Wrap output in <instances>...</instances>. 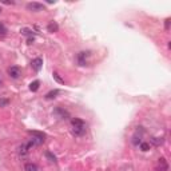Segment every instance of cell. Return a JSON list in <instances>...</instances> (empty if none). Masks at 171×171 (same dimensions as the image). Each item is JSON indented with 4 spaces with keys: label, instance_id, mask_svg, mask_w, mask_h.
Masks as SVG:
<instances>
[{
    "label": "cell",
    "instance_id": "cell-20",
    "mask_svg": "<svg viewBox=\"0 0 171 171\" xmlns=\"http://www.w3.org/2000/svg\"><path fill=\"white\" fill-rule=\"evenodd\" d=\"M134 144H140L142 143V140H140V136L138 138V136H134V140H132Z\"/></svg>",
    "mask_w": 171,
    "mask_h": 171
},
{
    "label": "cell",
    "instance_id": "cell-11",
    "mask_svg": "<svg viewBox=\"0 0 171 171\" xmlns=\"http://www.w3.org/2000/svg\"><path fill=\"white\" fill-rule=\"evenodd\" d=\"M39 87H40V82H39V80H35V82H32L31 84H29V91L36 92L39 90Z\"/></svg>",
    "mask_w": 171,
    "mask_h": 171
},
{
    "label": "cell",
    "instance_id": "cell-5",
    "mask_svg": "<svg viewBox=\"0 0 171 171\" xmlns=\"http://www.w3.org/2000/svg\"><path fill=\"white\" fill-rule=\"evenodd\" d=\"M54 115H56L59 119H67V118H70V114H68V111H66L64 108L62 107H56L54 110Z\"/></svg>",
    "mask_w": 171,
    "mask_h": 171
},
{
    "label": "cell",
    "instance_id": "cell-13",
    "mask_svg": "<svg viewBox=\"0 0 171 171\" xmlns=\"http://www.w3.org/2000/svg\"><path fill=\"white\" fill-rule=\"evenodd\" d=\"M46 158H47L50 162H54V163H56V156H55L51 151H46Z\"/></svg>",
    "mask_w": 171,
    "mask_h": 171
},
{
    "label": "cell",
    "instance_id": "cell-22",
    "mask_svg": "<svg viewBox=\"0 0 171 171\" xmlns=\"http://www.w3.org/2000/svg\"><path fill=\"white\" fill-rule=\"evenodd\" d=\"M20 32H23V34H24V35H32V32L29 31V29H27V28L22 29V31H20Z\"/></svg>",
    "mask_w": 171,
    "mask_h": 171
},
{
    "label": "cell",
    "instance_id": "cell-14",
    "mask_svg": "<svg viewBox=\"0 0 171 171\" xmlns=\"http://www.w3.org/2000/svg\"><path fill=\"white\" fill-rule=\"evenodd\" d=\"M28 134L32 136H36V138H43V139H46V134L39 132V131H28Z\"/></svg>",
    "mask_w": 171,
    "mask_h": 171
},
{
    "label": "cell",
    "instance_id": "cell-10",
    "mask_svg": "<svg viewBox=\"0 0 171 171\" xmlns=\"http://www.w3.org/2000/svg\"><path fill=\"white\" fill-rule=\"evenodd\" d=\"M59 94H60V91H59V90H52V91H50L47 95H46V99H55L57 95H59Z\"/></svg>",
    "mask_w": 171,
    "mask_h": 171
},
{
    "label": "cell",
    "instance_id": "cell-25",
    "mask_svg": "<svg viewBox=\"0 0 171 171\" xmlns=\"http://www.w3.org/2000/svg\"><path fill=\"white\" fill-rule=\"evenodd\" d=\"M0 86H1V79H0Z\"/></svg>",
    "mask_w": 171,
    "mask_h": 171
},
{
    "label": "cell",
    "instance_id": "cell-23",
    "mask_svg": "<svg viewBox=\"0 0 171 171\" xmlns=\"http://www.w3.org/2000/svg\"><path fill=\"white\" fill-rule=\"evenodd\" d=\"M34 40H35V39H34V36H32V38H28L27 43H28V44H32V43H34Z\"/></svg>",
    "mask_w": 171,
    "mask_h": 171
},
{
    "label": "cell",
    "instance_id": "cell-8",
    "mask_svg": "<svg viewBox=\"0 0 171 171\" xmlns=\"http://www.w3.org/2000/svg\"><path fill=\"white\" fill-rule=\"evenodd\" d=\"M29 150H31V146H29L28 143H24V144H22V146L19 147V154L22 156H24L29 152Z\"/></svg>",
    "mask_w": 171,
    "mask_h": 171
},
{
    "label": "cell",
    "instance_id": "cell-15",
    "mask_svg": "<svg viewBox=\"0 0 171 171\" xmlns=\"http://www.w3.org/2000/svg\"><path fill=\"white\" fill-rule=\"evenodd\" d=\"M140 150H142V151H149V150H150V143L142 142V143H140Z\"/></svg>",
    "mask_w": 171,
    "mask_h": 171
},
{
    "label": "cell",
    "instance_id": "cell-3",
    "mask_svg": "<svg viewBox=\"0 0 171 171\" xmlns=\"http://www.w3.org/2000/svg\"><path fill=\"white\" fill-rule=\"evenodd\" d=\"M46 7L41 3H38V1H32V3L27 4V10L32 11V12H40V11H44Z\"/></svg>",
    "mask_w": 171,
    "mask_h": 171
},
{
    "label": "cell",
    "instance_id": "cell-4",
    "mask_svg": "<svg viewBox=\"0 0 171 171\" xmlns=\"http://www.w3.org/2000/svg\"><path fill=\"white\" fill-rule=\"evenodd\" d=\"M8 75L12 78V79H19L20 76H22V70H20V67L18 66H12L8 68Z\"/></svg>",
    "mask_w": 171,
    "mask_h": 171
},
{
    "label": "cell",
    "instance_id": "cell-26",
    "mask_svg": "<svg viewBox=\"0 0 171 171\" xmlns=\"http://www.w3.org/2000/svg\"><path fill=\"white\" fill-rule=\"evenodd\" d=\"M0 13H1V8H0Z\"/></svg>",
    "mask_w": 171,
    "mask_h": 171
},
{
    "label": "cell",
    "instance_id": "cell-7",
    "mask_svg": "<svg viewBox=\"0 0 171 171\" xmlns=\"http://www.w3.org/2000/svg\"><path fill=\"white\" fill-rule=\"evenodd\" d=\"M168 170V165L166 162L165 158H160L158 162V166H156V171H167Z\"/></svg>",
    "mask_w": 171,
    "mask_h": 171
},
{
    "label": "cell",
    "instance_id": "cell-24",
    "mask_svg": "<svg viewBox=\"0 0 171 171\" xmlns=\"http://www.w3.org/2000/svg\"><path fill=\"white\" fill-rule=\"evenodd\" d=\"M170 27V19H166V29H168Z\"/></svg>",
    "mask_w": 171,
    "mask_h": 171
},
{
    "label": "cell",
    "instance_id": "cell-21",
    "mask_svg": "<svg viewBox=\"0 0 171 171\" xmlns=\"http://www.w3.org/2000/svg\"><path fill=\"white\" fill-rule=\"evenodd\" d=\"M1 3L3 4H7V6H13V4H15V1H13V0H1Z\"/></svg>",
    "mask_w": 171,
    "mask_h": 171
},
{
    "label": "cell",
    "instance_id": "cell-12",
    "mask_svg": "<svg viewBox=\"0 0 171 171\" xmlns=\"http://www.w3.org/2000/svg\"><path fill=\"white\" fill-rule=\"evenodd\" d=\"M24 170L25 171H38V166L35 163H27L24 166Z\"/></svg>",
    "mask_w": 171,
    "mask_h": 171
},
{
    "label": "cell",
    "instance_id": "cell-16",
    "mask_svg": "<svg viewBox=\"0 0 171 171\" xmlns=\"http://www.w3.org/2000/svg\"><path fill=\"white\" fill-rule=\"evenodd\" d=\"M52 75H54V79L56 80L57 83H60V84H64V80L62 79L60 76H59V74H57V72H54V74H52Z\"/></svg>",
    "mask_w": 171,
    "mask_h": 171
},
{
    "label": "cell",
    "instance_id": "cell-18",
    "mask_svg": "<svg viewBox=\"0 0 171 171\" xmlns=\"http://www.w3.org/2000/svg\"><path fill=\"white\" fill-rule=\"evenodd\" d=\"M6 34H7L6 25H4L3 23H0V35H6Z\"/></svg>",
    "mask_w": 171,
    "mask_h": 171
},
{
    "label": "cell",
    "instance_id": "cell-19",
    "mask_svg": "<svg viewBox=\"0 0 171 171\" xmlns=\"http://www.w3.org/2000/svg\"><path fill=\"white\" fill-rule=\"evenodd\" d=\"M8 103H10L8 99H0V107H4V106H7Z\"/></svg>",
    "mask_w": 171,
    "mask_h": 171
},
{
    "label": "cell",
    "instance_id": "cell-6",
    "mask_svg": "<svg viewBox=\"0 0 171 171\" xmlns=\"http://www.w3.org/2000/svg\"><path fill=\"white\" fill-rule=\"evenodd\" d=\"M31 66L35 71H40L41 66H43V59H41V57H35V59L31 62Z\"/></svg>",
    "mask_w": 171,
    "mask_h": 171
},
{
    "label": "cell",
    "instance_id": "cell-17",
    "mask_svg": "<svg viewBox=\"0 0 171 171\" xmlns=\"http://www.w3.org/2000/svg\"><path fill=\"white\" fill-rule=\"evenodd\" d=\"M152 143H154L155 146H160L162 143H163V139H162V138H152Z\"/></svg>",
    "mask_w": 171,
    "mask_h": 171
},
{
    "label": "cell",
    "instance_id": "cell-1",
    "mask_svg": "<svg viewBox=\"0 0 171 171\" xmlns=\"http://www.w3.org/2000/svg\"><path fill=\"white\" fill-rule=\"evenodd\" d=\"M71 127H72V132L75 134L76 136H82L86 134L87 131V124L83 119H79V118H74L71 119Z\"/></svg>",
    "mask_w": 171,
    "mask_h": 171
},
{
    "label": "cell",
    "instance_id": "cell-2",
    "mask_svg": "<svg viewBox=\"0 0 171 171\" xmlns=\"http://www.w3.org/2000/svg\"><path fill=\"white\" fill-rule=\"evenodd\" d=\"M90 56H91V52H90V51H82V52H79L78 56H76V62H78L79 66H86V64H87V59H88Z\"/></svg>",
    "mask_w": 171,
    "mask_h": 171
},
{
    "label": "cell",
    "instance_id": "cell-9",
    "mask_svg": "<svg viewBox=\"0 0 171 171\" xmlns=\"http://www.w3.org/2000/svg\"><path fill=\"white\" fill-rule=\"evenodd\" d=\"M47 31L48 32H57L59 31V25L56 22H50L47 25Z\"/></svg>",
    "mask_w": 171,
    "mask_h": 171
}]
</instances>
